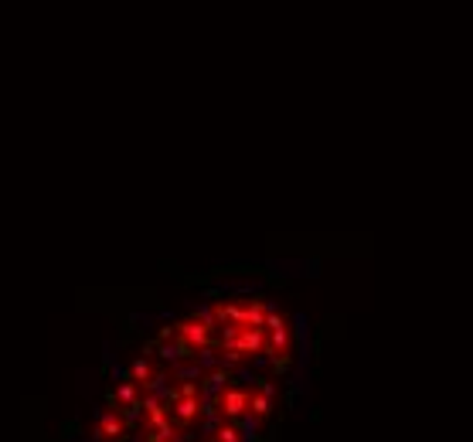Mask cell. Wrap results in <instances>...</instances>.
<instances>
[{"label":"cell","mask_w":473,"mask_h":442,"mask_svg":"<svg viewBox=\"0 0 473 442\" xmlns=\"http://www.w3.org/2000/svg\"><path fill=\"white\" fill-rule=\"evenodd\" d=\"M167 442H174V439H167Z\"/></svg>","instance_id":"obj_2"},{"label":"cell","mask_w":473,"mask_h":442,"mask_svg":"<svg viewBox=\"0 0 473 442\" xmlns=\"http://www.w3.org/2000/svg\"><path fill=\"white\" fill-rule=\"evenodd\" d=\"M96 442H119L126 436V418L123 412H103V415L96 418Z\"/></svg>","instance_id":"obj_1"}]
</instances>
